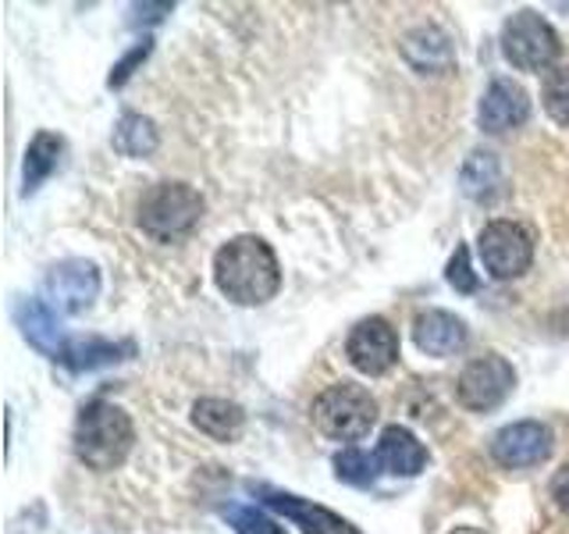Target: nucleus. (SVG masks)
Listing matches in <instances>:
<instances>
[{
	"label": "nucleus",
	"mask_w": 569,
	"mask_h": 534,
	"mask_svg": "<svg viewBox=\"0 0 569 534\" xmlns=\"http://www.w3.org/2000/svg\"><path fill=\"white\" fill-rule=\"evenodd\" d=\"M203 196L186 182H157L139 200V228L153 243H178L200 225Z\"/></svg>",
	"instance_id": "nucleus-3"
},
{
	"label": "nucleus",
	"mask_w": 569,
	"mask_h": 534,
	"mask_svg": "<svg viewBox=\"0 0 569 534\" xmlns=\"http://www.w3.org/2000/svg\"><path fill=\"white\" fill-rule=\"evenodd\" d=\"M253 495H260L263 506L278 510L284 521H292L302 534H360L346 516L331 513L328 506H317L310 498H299L292 492H281V488H271V485H249Z\"/></svg>",
	"instance_id": "nucleus-10"
},
{
	"label": "nucleus",
	"mask_w": 569,
	"mask_h": 534,
	"mask_svg": "<svg viewBox=\"0 0 569 534\" xmlns=\"http://www.w3.org/2000/svg\"><path fill=\"white\" fill-rule=\"evenodd\" d=\"M224 513V521L236 527V534H284L281 524H274L271 516H263L260 510L253 506H239V503H231L221 510Z\"/></svg>",
	"instance_id": "nucleus-24"
},
{
	"label": "nucleus",
	"mask_w": 569,
	"mask_h": 534,
	"mask_svg": "<svg viewBox=\"0 0 569 534\" xmlns=\"http://www.w3.org/2000/svg\"><path fill=\"white\" fill-rule=\"evenodd\" d=\"M378 456H370L363 449H346L335 456V474L349 481V485H373V477H378Z\"/></svg>",
	"instance_id": "nucleus-22"
},
{
	"label": "nucleus",
	"mask_w": 569,
	"mask_h": 534,
	"mask_svg": "<svg viewBox=\"0 0 569 534\" xmlns=\"http://www.w3.org/2000/svg\"><path fill=\"white\" fill-rule=\"evenodd\" d=\"M213 281L239 307H260L281 289V267L271 243L260 236L228 239L213 257Z\"/></svg>",
	"instance_id": "nucleus-1"
},
{
	"label": "nucleus",
	"mask_w": 569,
	"mask_h": 534,
	"mask_svg": "<svg viewBox=\"0 0 569 534\" xmlns=\"http://www.w3.org/2000/svg\"><path fill=\"white\" fill-rule=\"evenodd\" d=\"M480 129L485 132H509V129H520V125L530 118V97L520 82L512 79H495L488 86L485 100H480Z\"/></svg>",
	"instance_id": "nucleus-12"
},
{
	"label": "nucleus",
	"mask_w": 569,
	"mask_h": 534,
	"mask_svg": "<svg viewBox=\"0 0 569 534\" xmlns=\"http://www.w3.org/2000/svg\"><path fill=\"white\" fill-rule=\"evenodd\" d=\"M14 320H18V328H22L26 343L32 349H40L43 356H50V360H61L68 343H64L61 320H58V314H53L50 303H43V299H18Z\"/></svg>",
	"instance_id": "nucleus-14"
},
{
	"label": "nucleus",
	"mask_w": 569,
	"mask_h": 534,
	"mask_svg": "<svg viewBox=\"0 0 569 534\" xmlns=\"http://www.w3.org/2000/svg\"><path fill=\"white\" fill-rule=\"evenodd\" d=\"M545 111L556 118L559 125H566L569 129V65L556 68V71H548V79H545Z\"/></svg>",
	"instance_id": "nucleus-23"
},
{
	"label": "nucleus",
	"mask_w": 569,
	"mask_h": 534,
	"mask_svg": "<svg viewBox=\"0 0 569 534\" xmlns=\"http://www.w3.org/2000/svg\"><path fill=\"white\" fill-rule=\"evenodd\" d=\"M147 53H150V40H142L139 47H132L129 53H124V58L114 65V71H111V79H107V86H124L132 79V71L147 61Z\"/></svg>",
	"instance_id": "nucleus-26"
},
{
	"label": "nucleus",
	"mask_w": 569,
	"mask_h": 534,
	"mask_svg": "<svg viewBox=\"0 0 569 534\" xmlns=\"http://www.w3.org/2000/svg\"><path fill=\"white\" fill-rule=\"evenodd\" d=\"M346 356L356 370L370 374V378H378V374L391 370L399 360V335L396 328L388 325L385 317H367L360 320L349 338H346Z\"/></svg>",
	"instance_id": "nucleus-9"
},
{
	"label": "nucleus",
	"mask_w": 569,
	"mask_h": 534,
	"mask_svg": "<svg viewBox=\"0 0 569 534\" xmlns=\"http://www.w3.org/2000/svg\"><path fill=\"white\" fill-rule=\"evenodd\" d=\"M502 53L520 71H548L559 61L562 43L538 11H516L502 26Z\"/></svg>",
	"instance_id": "nucleus-5"
},
{
	"label": "nucleus",
	"mask_w": 569,
	"mask_h": 534,
	"mask_svg": "<svg viewBox=\"0 0 569 534\" xmlns=\"http://www.w3.org/2000/svg\"><path fill=\"white\" fill-rule=\"evenodd\" d=\"M378 463L396 477H413L427 467V449L420 445V438L409 432L402 424H391L381 432V442H378Z\"/></svg>",
	"instance_id": "nucleus-16"
},
{
	"label": "nucleus",
	"mask_w": 569,
	"mask_h": 534,
	"mask_svg": "<svg viewBox=\"0 0 569 534\" xmlns=\"http://www.w3.org/2000/svg\"><path fill=\"white\" fill-rule=\"evenodd\" d=\"M516 388V370L506 356L488 353L477 356L467 367H462L459 382H456V399L459 406L473 409V414H488V409L502 406L506 396Z\"/></svg>",
	"instance_id": "nucleus-6"
},
{
	"label": "nucleus",
	"mask_w": 569,
	"mask_h": 534,
	"mask_svg": "<svg viewBox=\"0 0 569 534\" xmlns=\"http://www.w3.org/2000/svg\"><path fill=\"white\" fill-rule=\"evenodd\" d=\"M459 186L470 200H480V204L491 200V196L502 189V165H498V157L488 150H473L459 171Z\"/></svg>",
	"instance_id": "nucleus-19"
},
{
	"label": "nucleus",
	"mask_w": 569,
	"mask_h": 534,
	"mask_svg": "<svg viewBox=\"0 0 569 534\" xmlns=\"http://www.w3.org/2000/svg\"><path fill=\"white\" fill-rule=\"evenodd\" d=\"M477 246H480V260H485V271L498 281L520 278L533 264V239L527 236V228L516 221L485 225Z\"/></svg>",
	"instance_id": "nucleus-7"
},
{
	"label": "nucleus",
	"mask_w": 569,
	"mask_h": 534,
	"mask_svg": "<svg viewBox=\"0 0 569 534\" xmlns=\"http://www.w3.org/2000/svg\"><path fill=\"white\" fill-rule=\"evenodd\" d=\"M61 150H64V142L61 136H53V132H36L32 142H29V150H26V175H22V192H36L40 189L50 171L58 168V160H61Z\"/></svg>",
	"instance_id": "nucleus-20"
},
{
	"label": "nucleus",
	"mask_w": 569,
	"mask_h": 534,
	"mask_svg": "<svg viewBox=\"0 0 569 534\" xmlns=\"http://www.w3.org/2000/svg\"><path fill=\"white\" fill-rule=\"evenodd\" d=\"M114 150L124 154V157H150L157 150V142H160V132H157V125L150 118H142V115H121V121L114 125Z\"/></svg>",
	"instance_id": "nucleus-21"
},
{
	"label": "nucleus",
	"mask_w": 569,
	"mask_h": 534,
	"mask_svg": "<svg viewBox=\"0 0 569 534\" xmlns=\"http://www.w3.org/2000/svg\"><path fill=\"white\" fill-rule=\"evenodd\" d=\"M192 424L210 438L231 442V438H239L246 414H242V406L228 403V399H200L192 406Z\"/></svg>",
	"instance_id": "nucleus-18"
},
{
	"label": "nucleus",
	"mask_w": 569,
	"mask_h": 534,
	"mask_svg": "<svg viewBox=\"0 0 569 534\" xmlns=\"http://www.w3.org/2000/svg\"><path fill=\"white\" fill-rule=\"evenodd\" d=\"M413 343L427 356H456L470 343V332L449 310H427L413 320Z\"/></svg>",
	"instance_id": "nucleus-15"
},
{
	"label": "nucleus",
	"mask_w": 569,
	"mask_h": 534,
	"mask_svg": "<svg viewBox=\"0 0 569 534\" xmlns=\"http://www.w3.org/2000/svg\"><path fill=\"white\" fill-rule=\"evenodd\" d=\"M551 498L562 513H569V467H562L556 477H551Z\"/></svg>",
	"instance_id": "nucleus-27"
},
{
	"label": "nucleus",
	"mask_w": 569,
	"mask_h": 534,
	"mask_svg": "<svg viewBox=\"0 0 569 534\" xmlns=\"http://www.w3.org/2000/svg\"><path fill=\"white\" fill-rule=\"evenodd\" d=\"M402 58L420 76H445L456 65V50L438 26H417L402 36Z\"/></svg>",
	"instance_id": "nucleus-13"
},
{
	"label": "nucleus",
	"mask_w": 569,
	"mask_h": 534,
	"mask_svg": "<svg viewBox=\"0 0 569 534\" xmlns=\"http://www.w3.org/2000/svg\"><path fill=\"white\" fill-rule=\"evenodd\" d=\"M136 353L132 343H111V338H76V343H68L61 364H68L71 370H97V367H111L118 360H129Z\"/></svg>",
	"instance_id": "nucleus-17"
},
{
	"label": "nucleus",
	"mask_w": 569,
	"mask_h": 534,
	"mask_svg": "<svg viewBox=\"0 0 569 534\" xmlns=\"http://www.w3.org/2000/svg\"><path fill=\"white\" fill-rule=\"evenodd\" d=\"M449 534H488V531H480V527H456V531H449Z\"/></svg>",
	"instance_id": "nucleus-28"
},
{
	"label": "nucleus",
	"mask_w": 569,
	"mask_h": 534,
	"mask_svg": "<svg viewBox=\"0 0 569 534\" xmlns=\"http://www.w3.org/2000/svg\"><path fill=\"white\" fill-rule=\"evenodd\" d=\"M445 278H449V285L456 293H477V275L470 271V254L467 246H456V254L449 260V271H445Z\"/></svg>",
	"instance_id": "nucleus-25"
},
{
	"label": "nucleus",
	"mask_w": 569,
	"mask_h": 534,
	"mask_svg": "<svg viewBox=\"0 0 569 534\" xmlns=\"http://www.w3.org/2000/svg\"><path fill=\"white\" fill-rule=\"evenodd\" d=\"M373 421H378V403L363 388V385H331L313 399V424L325 432L328 438L338 442H352L363 438Z\"/></svg>",
	"instance_id": "nucleus-4"
},
{
	"label": "nucleus",
	"mask_w": 569,
	"mask_h": 534,
	"mask_svg": "<svg viewBox=\"0 0 569 534\" xmlns=\"http://www.w3.org/2000/svg\"><path fill=\"white\" fill-rule=\"evenodd\" d=\"M47 303L61 314H82L100 296V271L89 260H61L43 278Z\"/></svg>",
	"instance_id": "nucleus-8"
},
{
	"label": "nucleus",
	"mask_w": 569,
	"mask_h": 534,
	"mask_svg": "<svg viewBox=\"0 0 569 534\" xmlns=\"http://www.w3.org/2000/svg\"><path fill=\"white\" fill-rule=\"evenodd\" d=\"M491 456L506 471L538 467V463L551 456V432L541 421H516L491 438Z\"/></svg>",
	"instance_id": "nucleus-11"
},
{
	"label": "nucleus",
	"mask_w": 569,
	"mask_h": 534,
	"mask_svg": "<svg viewBox=\"0 0 569 534\" xmlns=\"http://www.w3.org/2000/svg\"><path fill=\"white\" fill-rule=\"evenodd\" d=\"M71 442H76V456L89 471H114L124 463V456L132 453L136 427L121 406L107 399H93L82 406Z\"/></svg>",
	"instance_id": "nucleus-2"
}]
</instances>
